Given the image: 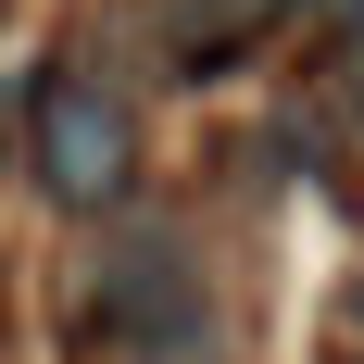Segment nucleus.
I'll use <instances>...</instances> for the list:
<instances>
[{"mask_svg": "<svg viewBox=\"0 0 364 364\" xmlns=\"http://www.w3.org/2000/svg\"><path fill=\"white\" fill-rule=\"evenodd\" d=\"M126 176H139V126H126V101H113L101 75L50 63V75H38V188L75 201V214H101V201H126Z\"/></svg>", "mask_w": 364, "mask_h": 364, "instance_id": "nucleus-1", "label": "nucleus"}, {"mask_svg": "<svg viewBox=\"0 0 364 364\" xmlns=\"http://www.w3.org/2000/svg\"><path fill=\"white\" fill-rule=\"evenodd\" d=\"M88 327L139 339V352H188L214 314H201V277H176V252H113L101 289H88Z\"/></svg>", "mask_w": 364, "mask_h": 364, "instance_id": "nucleus-2", "label": "nucleus"}, {"mask_svg": "<svg viewBox=\"0 0 364 364\" xmlns=\"http://www.w3.org/2000/svg\"><path fill=\"white\" fill-rule=\"evenodd\" d=\"M264 26H277V0H176L164 13V63L176 75H226Z\"/></svg>", "mask_w": 364, "mask_h": 364, "instance_id": "nucleus-3", "label": "nucleus"}, {"mask_svg": "<svg viewBox=\"0 0 364 364\" xmlns=\"http://www.w3.org/2000/svg\"><path fill=\"white\" fill-rule=\"evenodd\" d=\"M277 13H301V26H339V38H364V0H277Z\"/></svg>", "mask_w": 364, "mask_h": 364, "instance_id": "nucleus-4", "label": "nucleus"}, {"mask_svg": "<svg viewBox=\"0 0 364 364\" xmlns=\"http://www.w3.org/2000/svg\"><path fill=\"white\" fill-rule=\"evenodd\" d=\"M339 364H364V352H339Z\"/></svg>", "mask_w": 364, "mask_h": 364, "instance_id": "nucleus-5", "label": "nucleus"}]
</instances>
